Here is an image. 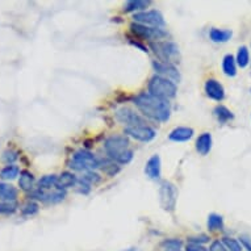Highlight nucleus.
<instances>
[{"instance_id": "1", "label": "nucleus", "mask_w": 251, "mask_h": 251, "mask_svg": "<svg viewBox=\"0 0 251 251\" xmlns=\"http://www.w3.org/2000/svg\"><path fill=\"white\" fill-rule=\"evenodd\" d=\"M133 103L142 112V115L158 123H165L171 116V105L169 100L159 99L149 92H142L137 95Z\"/></svg>"}, {"instance_id": "2", "label": "nucleus", "mask_w": 251, "mask_h": 251, "mask_svg": "<svg viewBox=\"0 0 251 251\" xmlns=\"http://www.w3.org/2000/svg\"><path fill=\"white\" fill-rule=\"evenodd\" d=\"M104 150L107 152L108 158L120 165H128L133 159V150L130 149V141L126 136L108 137L104 144Z\"/></svg>"}, {"instance_id": "3", "label": "nucleus", "mask_w": 251, "mask_h": 251, "mask_svg": "<svg viewBox=\"0 0 251 251\" xmlns=\"http://www.w3.org/2000/svg\"><path fill=\"white\" fill-rule=\"evenodd\" d=\"M176 84L169 79H165L159 75H154L149 82V94L156 96L159 99L169 100L176 96Z\"/></svg>"}, {"instance_id": "4", "label": "nucleus", "mask_w": 251, "mask_h": 251, "mask_svg": "<svg viewBox=\"0 0 251 251\" xmlns=\"http://www.w3.org/2000/svg\"><path fill=\"white\" fill-rule=\"evenodd\" d=\"M150 48L155 53L158 59L166 63H175L179 62V46L173 41H158L150 42Z\"/></svg>"}, {"instance_id": "5", "label": "nucleus", "mask_w": 251, "mask_h": 251, "mask_svg": "<svg viewBox=\"0 0 251 251\" xmlns=\"http://www.w3.org/2000/svg\"><path fill=\"white\" fill-rule=\"evenodd\" d=\"M70 167L75 171L88 173V171H94L99 167V159L88 150L80 149L74 152L73 161L70 162Z\"/></svg>"}, {"instance_id": "6", "label": "nucleus", "mask_w": 251, "mask_h": 251, "mask_svg": "<svg viewBox=\"0 0 251 251\" xmlns=\"http://www.w3.org/2000/svg\"><path fill=\"white\" fill-rule=\"evenodd\" d=\"M159 201L161 206L167 212H174L177 201V190L171 181H162L159 187Z\"/></svg>"}, {"instance_id": "7", "label": "nucleus", "mask_w": 251, "mask_h": 251, "mask_svg": "<svg viewBox=\"0 0 251 251\" xmlns=\"http://www.w3.org/2000/svg\"><path fill=\"white\" fill-rule=\"evenodd\" d=\"M130 30L133 34H136L137 37L145 38V40H150L152 42H158L166 38L169 36V33L163 30L162 28H151V26H145V25L137 24L133 23L130 25Z\"/></svg>"}, {"instance_id": "8", "label": "nucleus", "mask_w": 251, "mask_h": 251, "mask_svg": "<svg viewBox=\"0 0 251 251\" xmlns=\"http://www.w3.org/2000/svg\"><path fill=\"white\" fill-rule=\"evenodd\" d=\"M133 20L137 24L145 25V26H151V28H162L166 24L163 15L159 11H156V9L134 13L133 15Z\"/></svg>"}, {"instance_id": "9", "label": "nucleus", "mask_w": 251, "mask_h": 251, "mask_svg": "<svg viewBox=\"0 0 251 251\" xmlns=\"http://www.w3.org/2000/svg\"><path fill=\"white\" fill-rule=\"evenodd\" d=\"M30 198L36 199L38 201L46 202V204H58L65 200L66 198V191L61 188H53V190L45 191L41 188L33 190L30 192Z\"/></svg>"}, {"instance_id": "10", "label": "nucleus", "mask_w": 251, "mask_h": 251, "mask_svg": "<svg viewBox=\"0 0 251 251\" xmlns=\"http://www.w3.org/2000/svg\"><path fill=\"white\" fill-rule=\"evenodd\" d=\"M116 119L124 125H126L125 128H130V126H141V125H146V120L133 111L128 107L120 108L119 111L116 112Z\"/></svg>"}, {"instance_id": "11", "label": "nucleus", "mask_w": 251, "mask_h": 251, "mask_svg": "<svg viewBox=\"0 0 251 251\" xmlns=\"http://www.w3.org/2000/svg\"><path fill=\"white\" fill-rule=\"evenodd\" d=\"M152 67L156 75H159L162 78L169 79L175 84L180 82V73L177 70L175 65L173 63H166V62L161 61H152Z\"/></svg>"}, {"instance_id": "12", "label": "nucleus", "mask_w": 251, "mask_h": 251, "mask_svg": "<svg viewBox=\"0 0 251 251\" xmlns=\"http://www.w3.org/2000/svg\"><path fill=\"white\" fill-rule=\"evenodd\" d=\"M125 134L132 137L134 140L140 141V142H150L155 138L156 133L152 128L149 125H141V126H130V128H125Z\"/></svg>"}, {"instance_id": "13", "label": "nucleus", "mask_w": 251, "mask_h": 251, "mask_svg": "<svg viewBox=\"0 0 251 251\" xmlns=\"http://www.w3.org/2000/svg\"><path fill=\"white\" fill-rule=\"evenodd\" d=\"M204 88H205L206 96L214 101H223L225 98V90H224L223 84L216 79H208Z\"/></svg>"}, {"instance_id": "14", "label": "nucleus", "mask_w": 251, "mask_h": 251, "mask_svg": "<svg viewBox=\"0 0 251 251\" xmlns=\"http://www.w3.org/2000/svg\"><path fill=\"white\" fill-rule=\"evenodd\" d=\"M161 158L159 155H152L148 162H146V166H145V174L146 176H149L150 179H159L161 177Z\"/></svg>"}, {"instance_id": "15", "label": "nucleus", "mask_w": 251, "mask_h": 251, "mask_svg": "<svg viewBox=\"0 0 251 251\" xmlns=\"http://www.w3.org/2000/svg\"><path fill=\"white\" fill-rule=\"evenodd\" d=\"M17 196H19V191L16 187L4 181H0V201L16 202Z\"/></svg>"}, {"instance_id": "16", "label": "nucleus", "mask_w": 251, "mask_h": 251, "mask_svg": "<svg viewBox=\"0 0 251 251\" xmlns=\"http://www.w3.org/2000/svg\"><path fill=\"white\" fill-rule=\"evenodd\" d=\"M195 132L192 128H187V126H179L175 128L173 132L170 133L169 138L174 142H185L190 141L194 137Z\"/></svg>"}, {"instance_id": "17", "label": "nucleus", "mask_w": 251, "mask_h": 251, "mask_svg": "<svg viewBox=\"0 0 251 251\" xmlns=\"http://www.w3.org/2000/svg\"><path fill=\"white\" fill-rule=\"evenodd\" d=\"M212 149V134L210 133H202L196 140V150L199 154L206 155Z\"/></svg>"}, {"instance_id": "18", "label": "nucleus", "mask_w": 251, "mask_h": 251, "mask_svg": "<svg viewBox=\"0 0 251 251\" xmlns=\"http://www.w3.org/2000/svg\"><path fill=\"white\" fill-rule=\"evenodd\" d=\"M76 183H78V177L75 176L73 173L65 171V173H62L61 175L58 176L57 188H61V190L66 191L67 188H71V187H74Z\"/></svg>"}, {"instance_id": "19", "label": "nucleus", "mask_w": 251, "mask_h": 251, "mask_svg": "<svg viewBox=\"0 0 251 251\" xmlns=\"http://www.w3.org/2000/svg\"><path fill=\"white\" fill-rule=\"evenodd\" d=\"M233 36V32L229 29H218V28H212L209 32V38L213 42L217 44H224L227 42Z\"/></svg>"}, {"instance_id": "20", "label": "nucleus", "mask_w": 251, "mask_h": 251, "mask_svg": "<svg viewBox=\"0 0 251 251\" xmlns=\"http://www.w3.org/2000/svg\"><path fill=\"white\" fill-rule=\"evenodd\" d=\"M34 176L33 174L29 173L26 170L21 171L20 179H19V187L25 192H32L34 190Z\"/></svg>"}, {"instance_id": "21", "label": "nucleus", "mask_w": 251, "mask_h": 251, "mask_svg": "<svg viewBox=\"0 0 251 251\" xmlns=\"http://www.w3.org/2000/svg\"><path fill=\"white\" fill-rule=\"evenodd\" d=\"M223 71L226 76H235L237 75V62L231 54H226L223 59Z\"/></svg>"}, {"instance_id": "22", "label": "nucleus", "mask_w": 251, "mask_h": 251, "mask_svg": "<svg viewBox=\"0 0 251 251\" xmlns=\"http://www.w3.org/2000/svg\"><path fill=\"white\" fill-rule=\"evenodd\" d=\"M99 167L103 170L104 174H107L109 176H115L116 174L120 171V166L108 156L104 159H99Z\"/></svg>"}, {"instance_id": "23", "label": "nucleus", "mask_w": 251, "mask_h": 251, "mask_svg": "<svg viewBox=\"0 0 251 251\" xmlns=\"http://www.w3.org/2000/svg\"><path fill=\"white\" fill-rule=\"evenodd\" d=\"M151 1H145V0H130L128 3L124 4V12H144L145 9L148 8Z\"/></svg>"}, {"instance_id": "24", "label": "nucleus", "mask_w": 251, "mask_h": 251, "mask_svg": "<svg viewBox=\"0 0 251 251\" xmlns=\"http://www.w3.org/2000/svg\"><path fill=\"white\" fill-rule=\"evenodd\" d=\"M19 174H21L19 166L8 165L0 171V179L1 180H13L19 176Z\"/></svg>"}, {"instance_id": "25", "label": "nucleus", "mask_w": 251, "mask_h": 251, "mask_svg": "<svg viewBox=\"0 0 251 251\" xmlns=\"http://www.w3.org/2000/svg\"><path fill=\"white\" fill-rule=\"evenodd\" d=\"M214 116L217 117L218 123L225 124L227 121H230V120L234 119V115H233V112L230 109H227L226 107H224V105H217V107L214 108Z\"/></svg>"}, {"instance_id": "26", "label": "nucleus", "mask_w": 251, "mask_h": 251, "mask_svg": "<svg viewBox=\"0 0 251 251\" xmlns=\"http://www.w3.org/2000/svg\"><path fill=\"white\" fill-rule=\"evenodd\" d=\"M57 181H58L57 175H54V174L45 175V176H42L41 179L38 180V188H41V190H45V191L53 190V188H57Z\"/></svg>"}, {"instance_id": "27", "label": "nucleus", "mask_w": 251, "mask_h": 251, "mask_svg": "<svg viewBox=\"0 0 251 251\" xmlns=\"http://www.w3.org/2000/svg\"><path fill=\"white\" fill-rule=\"evenodd\" d=\"M208 229L210 231H218L224 229V218L217 213H210L208 216Z\"/></svg>"}, {"instance_id": "28", "label": "nucleus", "mask_w": 251, "mask_h": 251, "mask_svg": "<svg viewBox=\"0 0 251 251\" xmlns=\"http://www.w3.org/2000/svg\"><path fill=\"white\" fill-rule=\"evenodd\" d=\"M235 62L239 67H245L250 63V51L247 49V46H241L237 51V57H235Z\"/></svg>"}, {"instance_id": "29", "label": "nucleus", "mask_w": 251, "mask_h": 251, "mask_svg": "<svg viewBox=\"0 0 251 251\" xmlns=\"http://www.w3.org/2000/svg\"><path fill=\"white\" fill-rule=\"evenodd\" d=\"M223 243L227 249V251H243L242 245L239 243L238 239L231 238V237H224Z\"/></svg>"}, {"instance_id": "30", "label": "nucleus", "mask_w": 251, "mask_h": 251, "mask_svg": "<svg viewBox=\"0 0 251 251\" xmlns=\"http://www.w3.org/2000/svg\"><path fill=\"white\" fill-rule=\"evenodd\" d=\"M162 247H165V250H180L181 247H183V242H181L180 239L176 238L165 239L162 242Z\"/></svg>"}, {"instance_id": "31", "label": "nucleus", "mask_w": 251, "mask_h": 251, "mask_svg": "<svg viewBox=\"0 0 251 251\" xmlns=\"http://www.w3.org/2000/svg\"><path fill=\"white\" fill-rule=\"evenodd\" d=\"M79 180L83 181V183H86V184L88 185L96 184V183H99L100 181V175L99 174L94 173V171H88V173H84V175H83Z\"/></svg>"}, {"instance_id": "32", "label": "nucleus", "mask_w": 251, "mask_h": 251, "mask_svg": "<svg viewBox=\"0 0 251 251\" xmlns=\"http://www.w3.org/2000/svg\"><path fill=\"white\" fill-rule=\"evenodd\" d=\"M38 210H40V208H38L37 202L28 201L21 208V213H23V216H34L36 213H38Z\"/></svg>"}, {"instance_id": "33", "label": "nucleus", "mask_w": 251, "mask_h": 251, "mask_svg": "<svg viewBox=\"0 0 251 251\" xmlns=\"http://www.w3.org/2000/svg\"><path fill=\"white\" fill-rule=\"evenodd\" d=\"M17 209L16 202L0 201V214H12Z\"/></svg>"}, {"instance_id": "34", "label": "nucleus", "mask_w": 251, "mask_h": 251, "mask_svg": "<svg viewBox=\"0 0 251 251\" xmlns=\"http://www.w3.org/2000/svg\"><path fill=\"white\" fill-rule=\"evenodd\" d=\"M17 158H19V152L15 151V150H5L3 152V156H1L3 162L8 163V165H12L13 162L17 161Z\"/></svg>"}, {"instance_id": "35", "label": "nucleus", "mask_w": 251, "mask_h": 251, "mask_svg": "<svg viewBox=\"0 0 251 251\" xmlns=\"http://www.w3.org/2000/svg\"><path fill=\"white\" fill-rule=\"evenodd\" d=\"M209 237L206 234H200V235H194L188 238V242L191 243H198V245H204V243L209 242Z\"/></svg>"}, {"instance_id": "36", "label": "nucleus", "mask_w": 251, "mask_h": 251, "mask_svg": "<svg viewBox=\"0 0 251 251\" xmlns=\"http://www.w3.org/2000/svg\"><path fill=\"white\" fill-rule=\"evenodd\" d=\"M208 251H227V249L225 247L223 241H218V239H216V241H213V242L210 243L209 250Z\"/></svg>"}, {"instance_id": "37", "label": "nucleus", "mask_w": 251, "mask_h": 251, "mask_svg": "<svg viewBox=\"0 0 251 251\" xmlns=\"http://www.w3.org/2000/svg\"><path fill=\"white\" fill-rule=\"evenodd\" d=\"M185 251H208V249L202 246V245L188 242L187 243V246H185Z\"/></svg>"}, {"instance_id": "38", "label": "nucleus", "mask_w": 251, "mask_h": 251, "mask_svg": "<svg viewBox=\"0 0 251 251\" xmlns=\"http://www.w3.org/2000/svg\"><path fill=\"white\" fill-rule=\"evenodd\" d=\"M239 243L242 245V247H245L247 251H251V238L250 237H247V235H241L239 237Z\"/></svg>"}, {"instance_id": "39", "label": "nucleus", "mask_w": 251, "mask_h": 251, "mask_svg": "<svg viewBox=\"0 0 251 251\" xmlns=\"http://www.w3.org/2000/svg\"><path fill=\"white\" fill-rule=\"evenodd\" d=\"M123 251H137V249L136 247H129V249H125V250Z\"/></svg>"}, {"instance_id": "40", "label": "nucleus", "mask_w": 251, "mask_h": 251, "mask_svg": "<svg viewBox=\"0 0 251 251\" xmlns=\"http://www.w3.org/2000/svg\"><path fill=\"white\" fill-rule=\"evenodd\" d=\"M166 251H181V250H166Z\"/></svg>"}]
</instances>
